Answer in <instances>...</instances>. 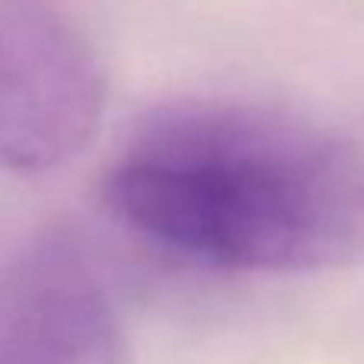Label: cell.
Returning <instances> with one entry per match:
<instances>
[{
    "label": "cell",
    "instance_id": "1",
    "mask_svg": "<svg viewBox=\"0 0 364 364\" xmlns=\"http://www.w3.org/2000/svg\"><path fill=\"white\" fill-rule=\"evenodd\" d=\"M102 198L138 237L218 269L364 259V141L265 102L201 96L144 112Z\"/></svg>",
    "mask_w": 364,
    "mask_h": 364
},
{
    "label": "cell",
    "instance_id": "2",
    "mask_svg": "<svg viewBox=\"0 0 364 364\" xmlns=\"http://www.w3.org/2000/svg\"><path fill=\"white\" fill-rule=\"evenodd\" d=\"M106 106L83 38L38 6H0V170L48 173L93 141Z\"/></svg>",
    "mask_w": 364,
    "mask_h": 364
},
{
    "label": "cell",
    "instance_id": "3",
    "mask_svg": "<svg viewBox=\"0 0 364 364\" xmlns=\"http://www.w3.org/2000/svg\"><path fill=\"white\" fill-rule=\"evenodd\" d=\"M0 364H128L119 307L70 240L38 237L0 262Z\"/></svg>",
    "mask_w": 364,
    "mask_h": 364
}]
</instances>
